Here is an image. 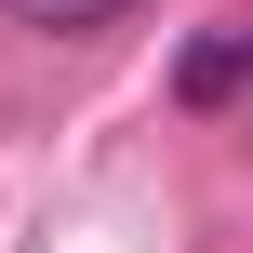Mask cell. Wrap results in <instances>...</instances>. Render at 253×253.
<instances>
[{"mask_svg": "<svg viewBox=\"0 0 253 253\" xmlns=\"http://www.w3.org/2000/svg\"><path fill=\"white\" fill-rule=\"evenodd\" d=\"M0 13H13V27H120L133 0H0Z\"/></svg>", "mask_w": 253, "mask_h": 253, "instance_id": "obj_2", "label": "cell"}, {"mask_svg": "<svg viewBox=\"0 0 253 253\" xmlns=\"http://www.w3.org/2000/svg\"><path fill=\"white\" fill-rule=\"evenodd\" d=\"M173 93H187V107H227V93H253V27H213V40H187Z\"/></svg>", "mask_w": 253, "mask_h": 253, "instance_id": "obj_1", "label": "cell"}]
</instances>
